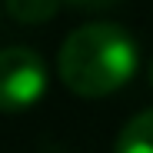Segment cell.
I'll return each mask as SVG.
<instances>
[{"mask_svg":"<svg viewBox=\"0 0 153 153\" xmlns=\"http://www.w3.org/2000/svg\"><path fill=\"white\" fill-rule=\"evenodd\" d=\"M113 153H153V107L133 113L120 126L113 140Z\"/></svg>","mask_w":153,"mask_h":153,"instance_id":"3","label":"cell"},{"mask_svg":"<svg viewBox=\"0 0 153 153\" xmlns=\"http://www.w3.org/2000/svg\"><path fill=\"white\" fill-rule=\"evenodd\" d=\"M150 80H153V63H150Z\"/></svg>","mask_w":153,"mask_h":153,"instance_id":"6","label":"cell"},{"mask_svg":"<svg viewBox=\"0 0 153 153\" xmlns=\"http://www.w3.org/2000/svg\"><path fill=\"white\" fill-rule=\"evenodd\" d=\"M140 63V43L133 33L110 20L76 27L57 57L60 80L80 97H107L120 90Z\"/></svg>","mask_w":153,"mask_h":153,"instance_id":"1","label":"cell"},{"mask_svg":"<svg viewBox=\"0 0 153 153\" xmlns=\"http://www.w3.org/2000/svg\"><path fill=\"white\" fill-rule=\"evenodd\" d=\"M47 87V63L33 47L0 50V113H20L33 107Z\"/></svg>","mask_w":153,"mask_h":153,"instance_id":"2","label":"cell"},{"mask_svg":"<svg viewBox=\"0 0 153 153\" xmlns=\"http://www.w3.org/2000/svg\"><path fill=\"white\" fill-rule=\"evenodd\" d=\"M63 4H70L76 10H103V7H113L117 0H63Z\"/></svg>","mask_w":153,"mask_h":153,"instance_id":"5","label":"cell"},{"mask_svg":"<svg viewBox=\"0 0 153 153\" xmlns=\"http://www.w3.org/2000/svg\"><path fill=\"white\" fill-rule=\"evenodd\" d=\"M63 0H4V7L13 20L20 23H47L50 17H57Z\"/></svg>","mask_w":153,"mask_h":153,"instance_id":"4","label":"cell"}]
</instances>
